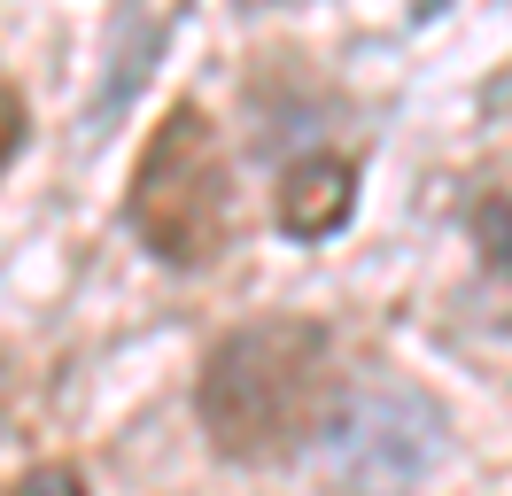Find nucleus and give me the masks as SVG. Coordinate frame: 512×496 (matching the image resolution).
Masks as SVG:
<instances>
[{
  "mask_svg": "<svg viewBox=\"0 0 512 496\" xmlns=\"http://www.w3.org/2000/svg\"><path fill=\"white\" fill-rule=\"evenodd\" d=\"M334 396V334L319 318H249L194 372V419L233 465H280L311 450Z\"/></svg>",
  "mask_w": 512,
  "mask_h": 496,
  "instance_id": "f257e3e1",
  "label": "nucleus"
},
{
  "mask_svg": "<svg viewBox=\"0 0 512 496\" xmlns=\"http://www.w3.org/2000/svg\"><path fill=\"white\" fill-rule=\"evenodd\" d=\"M125 225L171 272H202V264L225 256V241H233V171H225L218 124L194 101L163 109V124L148 132V148L132 163Z\"/></svg>",
  "mask_w": 512,
  "mask_h": 496,
  "instance_id": "f03ea898",
  "label": "nucleus"
},
{
  "mask_svg": "<svg viewBox=\"0 0 512 496\" xmlns=\"http://www.w3.org/2000/svg\"><path fill=\"white\" fill-rule=\"evenodd\" d=\"M450 419L435 396H419L396 372H365L350 380L319 427V481L326 496H412L435 465H443Z\"/></svg>",
  "mask_w": 512,
  "mask_h": 496,
  "instance_id": "7ed1b4c3",
  "label": "nucleus"
},
{
  "mask_svg": "<svg viewBox=\"0 0 512 496\" xmlns=\"http://www.w3.org/2000/svg\"><path fill=\"white\" fill-rule=\"evenodd\" d=\"M350 210H357V171L342 155H303V163H288V179H280V225H288L295 241L342 233Z\"/></svg>",
  "mask_w": 512,
  "mask_h": 496,
  "instance_id": "20e7f679",
  "label": "nucleus"
},
{
  "mask_svg": "<svg viewBox=\"0 0 512 496\" xmlns=\"http://www.w3.org/2000/svg\"><path fill=\"white\" fill-rule=\"evenodd\" d=\"M474 241H481V256H489L497 272H512V194H489L474 210Z\"/></svg>",
  "mask_w": 512,
  "mask_h": 496,
  "instance_id": "39448f33",
  "label": "nucleus"
},
{
  "mask_svg": "<svg viewBox=\"0 0 512 496\" xmlns=\"http://www.w3.org/2000/svg\"><path fill=\"white\" fill-rule=\"evenodd\" d=\"M8 496H86V481H78V465H32Z\"/></svg>",
  "mask_w": 512,
  "mask_h": 496,
  "instance_id": "423d86ee",
  "label": "nucleus"
},
{
  "mask_svg": "<svg viewBox=\"0 0 512 496\" xmlns=\"http://www.w3.org/2000/svg\"><path fill=\"white\" fill-rule=\"evenodd\" d=\"M16 148H24V93L0 78V171L16 163Z\"/></svg>",
  "mask_w": 512,
  "mask_h": 496,
  "instance_id": "0eeeda50",
  "label": "nucleus"
}]
</instances>
